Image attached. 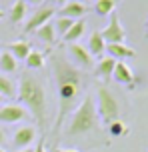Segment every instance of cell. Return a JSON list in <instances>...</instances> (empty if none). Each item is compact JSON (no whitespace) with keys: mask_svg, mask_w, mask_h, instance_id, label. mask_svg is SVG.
I'll return each instance as SVG.
<instances>
[{"mask_svg":"<svg viewBox=\"0 0 148 152\" xmlns=\"http://www.w3.org/2000/svg\"><path fill=\"white\" fill-rule=\"evenodd\" d=\"M24 16H26V2L24 0H16L12 4V8H10V22L12 24L22 22Z\"/></svg>","mask_w":148,"mask_h":152,"instance_id":"cell-21","label":"cell"},{"mask_svg":"<svg viewBox=\"0 0 148 152\" xmlns=\"http://www.w3.org/2000/svg\"><path fill=\"white\" fill-rule=\"evenodd\" d=\"M106 52H108V56H112L116 62H124L126 58H134V56H136L134 48L126 46L124 42H120V44H106Z\"/></svg>","mask_w":148,"mask_h":152,"instance_id":"cell-9","label":"cell"},{"mask_svg":"<svg viewBox=\"0 0 148 152\" xmlns=\"http://www.w3.org/2000/svg\"><path fill=\"white\" fill-rule=\"evenodd\" d=\"M0 152H4V148H0Z\"/></svg>","mask_w":148,"mask_h":152,"instance_id":"cell-35","label":"cell"},{"mask_svg":"<svg viewBox=\"0 0 148 152\" xmlns=\"http://www.w3.org/2000/svg\"><path fill=\"white\" fill-rule=\"evenodd\" d=\"M114 66H116V60L112 58V56H104L100 62H98V66H96V74L104 78V80H108L112 72H114Z\"/></svg>","mask_w":148,"mask_h":152,"instance_id":"cell-16","label":"cell"},{"mask_svg":"<svg viewBox=\"0 0 148 152\" xmlns=\"http://www.w3.org/2000/svg\"><path fill=\"white\" fill-rule=\"evenodd\" d=\"M20 152H34V150H32V148H22Z\"/></svg>","mask_w":148,"mask_h":152,"instance_id":"cell-30","label":"cell"},{"mask_svg":"<svg viewBox=\"0 0 148 152\" xmlns=\"http://www.w3.org/2000/svg\"><path fill=\"white\" fill-rule=\"evenodd\" d=\"M100 32H102V38H104L106 44H120V42H124V38H126V30H124V26L120 22V16L116 12L110 14L108 26Z\"/></svg>","mask_w":148,"mask_h":152,"instance_id":"cell-5","label":"cell"},{"mask_svg":"<svg viewBox=\"0 0 148 152\" xmlns=\"http://www.w3.org/2000/svg\"><path fill=\"white\" fill-rule=\"evenodd\" d=\"M68 50H70V56H72V62L74 64H78V68L82 70H90L94 66V58L90 56V52H88V48L82 44H78V42H74V44L68 46Z\"/></svg>","mask_w":148,"mask_h":152,"instance_id":"cell-6","label":"cell"},{"mask_svg":"<svg viewBox=\"0 0 148 152\" xmlns=\"http://www.w3.org/2000/svg\"><path fill=\"white\" fill-rule=\"evenodd\" d=\"M24 2H26V4H36V6H38V4L44 2V0H24Z\"/></svg>","mask_w":148,"mask_h":152,"instance_id":"cell-28","label":"cell"},{"mask_svg":"<svg viewBox=\"0 0 148 152\" xmlns=\"http://www.w3.org/2000/svg\"><path fill=\"white\" fill-rule=\"evenodd\" d=\"M112 76H114V80L120 84H128L130 88L134 86V72L130 70V66L126 64V62H116V66H114V72H112Z\"/></svg>","mask_w":148,"mask_h":152,"instance_id":"cell-11","label":"cell"},{"mask_svg":"<svg viewBox=\"0 0 148 152\" xmlns=\"http://www.w3.org/2000/svg\"><path fill=\"white\" fill-rule=\"evenodd\" d=\"M86 30V20L84 18H80V20H74V24H72V28L66 34H64V42H68V44H74V42H78L80 38H82V34H84Z\"/></svg>","mask_w":148,"mask_h":152,"instance_id":"cell-14","label":"cell"},{"mask_svg":"<svg viewBox=\"0 0 148 152\" xmlns=\"http://www.w3.org/2000/svg\"><path fill=\"white\" fill-rule=\"evenodd\" d=\"M98 112H100V118L108 124L118 120V114H120L116 98L106 86H98Z\"/></svg>","mask_w":148,"mask_h":152,"instance_id":"cell-4","label":"cell"},{"mask_svg":"<svg viewBox=\"0 0 148 152\" xmlns=\"http://www.w3.org/2000/svg\"><path fill=\"white\" fill-rule=\"evenodd\" d=\"M2 100H4V98H2V96H0V102H2Z\"/></svg>","mask_w":148,"mask_h":152,"instance_id":"cell-34","label":"cell"},{"mask_svg":"<svg viewBox=\"0 0 148 152\" xmlns=\"http://www.w3.org/2000/svg\"><path fill=\"white\" fill-rule=\"evenodd\" d=\"M0 96L2 98H16V84L12 78H8L0 72Z\"/></svg>","mask_w":148,"mask_h":152,"instance_id":"cell-17","label":"cell"},{"mask_svg":"<svg viewBox=\"0 0 148 152\" xmlns=\"http://www.w3.org/2000/svg\"><path fill=\"white\" fill-rule=\"evenodd\" d=\"M0 70H2V72H8V74L18 70V60H16L8 50H4V52L0 54Z\"/></svg>","mask_w":148,"mask_h":152,"instance_id":"cell-20","label":"cell"},{"mask_svg":"<svg viewBox=\"0 0 148 152\" xmlns=\"http://www.w3.org/2000/svg\"><path fill=\"white\" fill-rule=\"evenodd\" d=\"M4 140H6V134H4V130L0 128V148H2V144H4Z\"/></svg>","mask_w":148,"mask_h":152,"instance_id":"cell-27","label":"cell"},{"mask_svg":"<svg viewBox=\"0 0 148 152\" xmlns=\"http://www.w3.org/2000/svg\"><path fill=\"white\" fill-rule=\"evenodd\" d=\"M34 136H36V130L32 126H22L14 132V144L18 148H26L28 144L34 142Z\"/></svg>","mask_w":148,"mask_h":152,"instance_id":"cell-12","label":"cell"},{"mask_svg":"<svg viewBox=\"0 0 148 152\" xmlns=\"http://www.w3.org/2000/svg\"><path fill=\"white\" fill-rule=\"evenodd\" d=\"M26 116H28V112L20 104H6V106L0 108V122H6V124H14L18 120H24Z\"/></svg>","mask_w":148,"mask_h":152,"instance_id":"cell-8","label":"cell"},{"mask_svg":"<svg viewBox=\"0 0 148 152\" xmlns=\"http://www.w3.org/2000/svg\"><path fill=\"white\" fill-rule=\"evenodd\" d=\"M86 12H88L86 4L76 2V0H70V2H66V4L62 6L60 16H64V18H72V20H80V18H84Z\"/></svg>","mask_w":148,"mask_h":152,"instance_id":"cell-10","label":"cell"},{"mask_svg":"<svg viewBox=\"0 0 148 152\" xmlns=\"http://www.w3.org/2000/svg\"><path fill=\"white\" fill-rule=\"evenodd\" d=\"M34 152H46V146H44V138H40V140H38V144H36Z\"/></svg>","mask_w":148,"mask_h":152,"instance_id":"cell-25","label":"cell"},{"mask_svg":"<svg viewBox=\"0 0 148 152\" xmlns=\"http://www.w3.org/2000/svg\"><path fill=\"white\" fill-rule=\"evenodd\" d=\"M88 52H90V56H100V54L106 52V42H104V38H102V32H92L90 34V40H88Z\"/></svg>","mask_w":148,"mask_h":152,"instance_id":"cell-13","label":"cell"},{"mask_svg":"<svg viewBox=\"0 0 148 152\" xmlns=\"http://www.w3.org/2000/svg\"><path fill=\"white\" fill-rule=\"evenodd\" d=\"M50 16H54V8H52V6H40L38 10L28 18V22H26V26H24V30H26V32L38 30L40 26H44L46 22H50Z\"/></svg>","mask_w":148,"mask_h":152,"instance_id":"cell-7","label":"cell"},{"mask_svg":"<svg viewBox=\"0 0 148 152\" xmlns=\"http://www.w3.org/2000/svg\"><path fill=\"white\" fill-rule=\"evenodd\" d=\"M146 34H148V22H146Z\"/></svg>","mask_w":148,"mask_h":152,"instance_id":"cell-32","label":"cell"},{"mask_svg":"<svg viewBox=\"0 0 148 152\" xmlns=\"http://www.w3.org/2000/svg\"><path fill=\"white\" fill-rule=\"evenodd\" d=\"M72 24H74V20L72 18H64V16H60L58 20H56V24H54V30H56V34H66V32L72 28Z\"/></svg>","mask_w":148,"mask_h":152,"instance_id":"cell-23","label":"cell"},{"mask_svg":"<svg viewBox=\"0 0 148 152\" xmlns=\"http://www.w3.org/2000/svg\"><path fill=\"white\" fill-rule=\"evenodd\" d=\"M36 32V36L42 40V42H46V44H54V40H56V30H54V24H50V22H46L44 26H40L38 30H34Z\"/></svg>","mask_w":148,"mask_h":152,"instance_id":"cell-19","label":"cell"},{"mask_svg":"<svg viewBox=\"0 0 148 152\" xmlns=\"http://www.w3.org/2000/svg\"><path fill=\"white\" fill-rule=\"evenodd\" d=\"M30 44L24 42V40H18V42H10L8 44V52L14 56L16 60H26V56L30 54Z\"/></svg>","mask_w":148,"mask_h":152,"instance_id":"cell-15","label":"cell"},{"mask_svg":"<svg viewBox=\"0 0 148 152\" xmlns=\"http://www.w3.org/2000/svg\"><path fill=\"white\" fill-rule=\"evenodd\" d=\"M16 98L30 110L38 128L48 126V102H46V90L36 76H32L28 70H24L20 76V84L16 88Z\"/></svg>","mask_w":148,"mask_h":152,"instance_id":"cell-2","label":"cell"},{"mask_svg":"<svg viewBox=\"0 0 148 152\" xmlns=\"http://www.w3.org/2000/svg\"><path fill=\"white\" fill-rule=\"evenodd\" d=\"M52 72H54L56 88H58V116L54 122V132L62 128L66 114L72 112V108L78 106V100L84 90V74L74 64L64 58L62 54L52 56Z\"/></svg>","mask_w":148,"mask_h":152,"instance_id":"cell-1","label":"cell"},{"mask_svg":"<svg viewBox=\"0 0 148 152\" xmlns=\"http://www.w3.org/2000/svg\"><path fill=\"white\" fill-rule=\"evenodd\" d=\"M2 16H4V14H2V10H0V18H2Z\"/></svg>","mask_w":148,"mask_h":152,"instance_id":"cell-33","label":"cell"},{"mask_svg":"<svg viewBox=\"0 0 148 152\" xmlns=\"http://www.w3.org/2000/svg\"><path fill=\"white\" fill-rule=\"evenodd\" d=\"M120 0H96L94 10L98 16H110L112 12H116V6Z\"/></svg>","mask_w":148,"mask_h":152,"instance_id":"cell-18","label":"cell"},{"mask_svg":"<svg viewBox=\"0 0 148 152\" xmlns=\"http://www.w3.org/2000/svg\"><path fill=\"white\" fill-rule=\"evenodd\" d=\"M76 2H82V4H86V2H88V0H76Z\"/></svg>","mask_w":148,"mask_h":152,"instance_id":"cell-31","label":"cell"},{"mask_svg":"<svg viewBox=\"0 0 148 152\" xmlns=\"http://www.w3.org/2000/svg\"><path fill=\"white\" fill-rule=\"evenodd\" d=\"M96 126H98V112H96V106H94V98L88 94L74 108L72 120L68 124V130H66V136H80V134H86V132L94 130Z\"/></svg>","mask_w":148,"mask_h":152,"instance_id":"cell-3","label":"cell"},{"mask_svg":"<svg viewBox=\"0 0 148 152\" xmlns=\"http://www.w3.org/2000/svg\"><path fill=\"white\" fill-rule=\"evenodd\" d=\"M108 130L112 136H122V134H126V124L122 120H114L108 124Z\"/></svg>","mask_w":148,"mask_h":152,"instance_id":"cell-24","label":"cell"},{"mask_svg":"<svg viewBox=\"0 0 148 152\" xmlns=\"http://www.w3.org/2000/svg\"><path fill=\"white\" fill-rule=\"evenodd\" d=\"M26 66H28V70H40L42 66H44V54L38 52V50H30V54L26 56Z\"/></svg>","mask_w":148,"mask_h":152,"instance_id":"cell-22","label":"cell"},{"mask_svg":"<svg viewBox=\"0 0 148 152\" xmlns=\"http://www.w3.org/2000/svg\"><path fill=\"white\" fill-rule=\"evenodd\" d=\"M54 152H78L74 148H54Z\"/></svg>","mask_w":148,"mask_h":152,"instance_id":"cell-26","label":"cell"},{"mask_svg":"<svg viewBox=\"0 0 148 152\" xmlns=\"http://www.w3.org/2000/svg\"><path fill=\"white\" fill-rule=\"evenodd\" d=\"M50 2H56V0H50Z\"/></svg>","mask_w":148,"mask_h":152,"instance_id":"cell-36","label":"cell"},{"mask_svg":"<svg viewBox=\"0 0 148 152\" xmlns=\"http://www.w3.org/2000/svg\"><path fill=\"white\" fill-rule=\"evenodd\" d=\"M56 4H58V6H64V4H66V0H56Z\"/></svg>","mask_w":148,"mask_h":152,"instance_id":"cell-29","label":"cell"}]
</instances>
